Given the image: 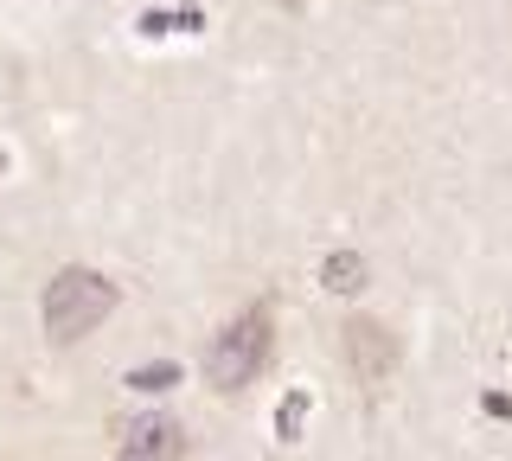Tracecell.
Here are the masks:
<instances>
[{
	"instance_id": "cell-8",
	"label": "cell",
	"mask_w": 512,
	"mask_h": 461,
	"mask_svg": "<svg viewBox=\"0 0 512 461\" xmlns=\"http://www.w3.org/2000/svg\"><path fill=\"white\" fill-rule=\"evenodd\" d=\"M480 410H487V417H512V397L506 391H487V397H480Z\"/></svg>"
},
{
	"instance_id": "cell-10",
	"label": "cell",
	"mask_w": 512,
	"mask_h": 461,
	"mask_svg": "<svg viewBox=\"0 0 512 461\" xmlns=\"http://www.w3.org/2000/svg\"><path fill=\"white\" fill-rule=\"evenodd\" d=\"M282 7H301V0H282Z\"/></svg>"
},
{
	"instance_id": "cell-5",
	"label": "cell",
	"mask_w": 512,
	"mask_h": 461,
	"mask_svg": "<svg viewBox=\"0 0 512 461\" xmlns=\"http://www.w3.org/2000/svg\"><path fill=\"white\" fill-rule=\"evenodd\" d=\"M320 282H327L333 295H359L365 289V257L359 250H333V257L320 263Z\"/></svg>"
},
{
	"instance_id": "cell-4",
	"label": "cell",
	"mask_w": 512,
	"mask_h": 461,
	"mask_svg": "<svg viewBox=\"0 0 512 461\" xmlns=\"http://www.w3.org/2000/svg\"><path fill=\"white\" fill-rule=\"evenodd\" d=\"M180 455V423L173 417H128L122 423V461H160Z\"/></svg>"
},
{
	"instance_id": "cell-1",
	"label": "cell",
	"mask_w": 512,
	"mask_h": 461,
	"mask_svg": "<svg viewBox=\"0 0 512 461\" xmlns=\"http://www.w3.org/2000/svg\"><path fill=\"white\" fill-rule=\"evenodd\" d=\"M109 314H116V282L96 276V269H58L52 289H45V333H52L58 346L96 333Z\"/></svg>"
},
{
	"instance_id": "cell-2",
	"label": "cell",
	"mask_w": 512,
	"mask_h": 461,
	"mask_svg": "<svg viewBox=\"0 0 512 461\" xmlns=\"http://www.w3.org/2000/svg\"><path fill=\"white\" fill-rule=\"evenodd\" d=\"M263 365H269V308H250V314H237V321L212 340V353H205V378H212L218 391H244Z\"/></svg>"
},
{
	"instance_id": "cell-6",
	"label": "cell",
	"mask_w": 512,
	"mask_h": 461,
	"mask_svg": "<svg viewBox=\"0 0 512 461\" xmlns=\"http://www.w3.org/2000/svg\"><path fill=\"white\" fill-rule=\"evenodd\" d=\"M173 385H180V365H173V359L135 365V372H128V391H141V397H160V391H173Z\"/></svg>"
},
{
	"instance_id": "cell-9",
	"label": "cell",
	"mask_w": 512,
	"mask_h": 461,
	"mask_svg": "<svg viewBox=\"0 0 512 461\" xmlns=\"http://www.w3.org/2000/svg\"><path fill=\"white\" fill-rule=\"evenodd\" d=\"M0 173H7V148H0Z\"/></svg>"
},
{
	"instance_id": "cell-7",
	"label": "cell",
	"mask_w": 512,
	"mask_h": 461,
	"mask_svg": "<svg viewBox=\"0 0 512 461\" xmlns=\"http://www.w3.org/2000/svg\"><path fill=\"white\" fill-rule=\"evenodd\" d=\"M301 423H308V391H288V404L276 410V436H282V442H295V436H301Z\"/></svg>"
},
{
	"instance_id": "cell-3",
	"label": "cell",
	"mask_w": 512,
	"mask_h": 461,
	"mask_svg": "<svg viewBox=\"0 0 512 461\" xmlns=\"http://www.w3.org/2000/svg\"><path fill=\"white\" fill-rule=\"evenodd\" d=\"M346 365H352V378H359L365 391L384 385V378L397 372V340H391V327L384 321H346Z\"/></svg>"
}]
</instances>
